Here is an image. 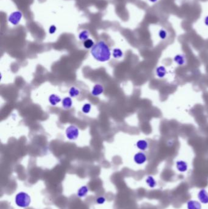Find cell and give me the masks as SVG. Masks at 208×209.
<instances>
[{
  "instance_id": "obj_1",
  "label": "cell",
  "mask_w": 208,
  "mask_h": 209,
  "mask_svg": "<svg viewBox=\"0 0 208 209\" xmlns=\"http://www.w3.org/2000/svg\"><path fill=\"white\" fill-rule=\"evenodd\" d=\"M92 56L98 61L106 62L110 58L111 52L107 43L103 40H100L95 43L91 49Z\"/></svg>"
},
{
  "instance_id": "obj_11",
  "label": "cell",
  "mask_w": 208,
  "mask_h": 209,
  "mask_svg": "<svg viewBox=\"0 0 208 209\" xmlns=\"http://www.w3.org/2000/svg\"><path fill=\"white\" fill-rule=\"evenodd\" d=\"M202 203L196 200H190L187 203V209H202Z\"/></svg>"
},
{
  "instance_id": "obj_7",
  "label": "cell",
  "mask_w": 208,
  "mask_h": 209,
  "mask_svg": "<svg viewBox=\"0 0 208 209\" xmlns=\"http://www.w3.org/2000/svg\"><path fill=\"white\" fill-rule=\"evenodd\" d=\"M155 74L160 79L165 78L167 74V68L164 66H158L155 69Z\"/></svg>"
},
{
  "instance_id": "obj_5",
  "label": "cell",
  "mask_w": 208,
  "mask_h": 209,
  "mask_svg": "<svg viewBox=\"0 0 208 209\" xmlns=\"http://www.w3.org/2000/svg\"><path fill=\"white\" fill-rule=\"evenodd\" d=\"M22 17V14L21 12L15 11L12 13L9 17V22L12 25H16L20 22Z\"/></svg>"
},
{
  "instance_id": "obj_13",
  "label": "cell",
  "mask_w": 208,
  "mask_h": 209,
  "mask_svg": "<svg viewBox=\"0 0 208 209\" xmlns=\"http://www.w3.org/2000/svg\"><path fill=\"white\" fill-rule=\"evenodd\" d=\"M146 184L150 188H154L157 185V182L156 179L152 176H148L145 179Z\"/></svg>"
},
{
  "instance_id": "obj_23",
  "label": "cell",
  "mask_w": 208,
  "mask_h": 209,
  "mask_svg": "<svg viewBox=\"0 0 208 209\" xmlns=\"http://www.w3.org/2000/svg\"><path fill=\"white\" fill-rule=\"evenodd\" d=\"M105 199L103 197H100L97 199V203L99 204H103L104 203H105Z\"/></svg>"
},
{
  "instance_id": "obj_14",
  "label": "cell",
  "mask_w": 208,
  "mask_h": 209,
  "mask_svg": "<svg viewBox=\"0 0 208 209\" xmlns=\"http://www.w3.org/2000/svg\"><path fill=\"white\" fill-rule=\"evenodd\" d=\"M60 101H61V99L56 94H51L49 97V102L53 106L56 105Z\"/></svg>"
},
{
  "instance_id": "obj_4",
  "label": "cell",
  "mask_w": 208,
  "mask_h": 209,
  "mask_svg": "<svg viewBox=\"0 0 208 209\" xmlns=\"http://www.w3.org/2000/svg\"><path fill=\"white\" fill-rule=\"evenodd\" d=\"M134 162L138 165H141L146 163L147 161V156L143 152H138L134 156Z\"/></svg>"
},
{
  "instance_id": "obj_15",
  "label": "cell",
  "mask_w": 208,
  "mask_h": 209,
  "mask_svg": "<svg viewBox=\"0 0 208 209\" xmlns=\"http://www.w3.org/2000/svg\"><path fill=\"white\" fill-rule=\"evenodd\" d=\"M158 37L162 40H165L167 39L169 36V32L165 28H161L158 31Z\"/></svg>"
},
{
  "instance_id": "obj_6",
  "label": "cell",
  "mask_w": 208,
  "mask_h": 209,
  "mask_svg": "<svg viewBox=\"0 0 208 209\" xmlns=\"http://www.w3.org/2000/svg\"><path fill=\"white\" fill-rule=\"evenodd\" d=\"M198 199L202 204H208V192L204 188L201 189L198 191L197 195Z\"/></svg>"
},
{
  "instance_id": "obj_2",
  "label": "cell",
  "mask_w": 208,
  "mask_h": 209,
  "mask_svg": "<svg viewBox=\"0 0 208 209\" xmlns=\"http://www.w3.org/2000/svg\"><path fill=\"white\" fill-rule=\"evenodd\" d=\"M31 199L29 195L25 193H20L16 196L15 203L21 207H27L30 204Z\"/></svg>"
},
{
  "instance_id": "obj_24",
  "label": "cell",
  "mask_w": 208,
  "mask_h": 209,
  "mask_svg": "<svg viewBox=\"0 0 208 209\" xmlns=\"http://www.w3.org/2000/svg\"><path fill=\"white\" fill-rule=\"evenodd\" d=\"M56 27L54 25H52L49 29V32L50 34L55 33L56 32Z\"/></svg>"
},
{
  "instance_id": "obj_21",
  "label": "cell",
  "mask_w": 208,
  "mask_h": 209,
  "mask_svg": "<svg viewBox=\"0 0 208 209\" xmlns=\"http://www.w3.org/2000/svg\"><path fill=\"white\" fill-rule=\"evenodd\" d=\"M91 110V105L90 103H85L84 105V106L82 108V111L85 114H88Z\"/></svg>"
},
{
  "instance_id": "obj_18",
  "label": "cell",
  "mask_w": 208,
  "mask_h": 209,
  "mask_svg": "<svg viewBox=\"0 0 208 209\" xmlns=\"http://www.w3.org/2000/svg\"><path fill=\"white\" fill-rule=\"evenodd\" d=\"M89 37V32L86 31L84 30L80 32L79 34V39L82 40V41H85L86 40H88Z\"/></svg>"
},
{
  "instance_id": "obj_9",
  "label": "cell",
  "mask_w": 208,
  "mask_h": 209,
  "mask_svg": "<svg viewBox=\"0 0 208 209\" xmlns=\"http://www.w3.org/2000/svg\"><path fill=\"white\" fill-rule=\"evenodd\" d=\"M173 61L178 66H183L186 63V59L184 55L177 54L173 57Z\"/></svg>"
},
{
  "instance_id": "obj_22",
  "label": "cell",
  "mask_w": 208,
  "mask_h": 209,
  "mask_svg": "<svg viewBox=\"0 0 208 209\" xmlns=\"http://www.w3.org/2000/svg\"><path fill=\"white\" fill-rule=\"evenodd\" d=\"M88 188H87V187H84L79 190V191L77 192V195H78V196L80 197H83V196H85L87 193H88Z\"/></svg>"
},
{
  "instance_id": "obj_19",
  "label": "cell",
  "mask_w": 208,
  "mask_h": 209,
  "mask_svg": "<svg viewBox=\"0 0 208 209\" xmlns=\"http://www.w3.org/2000/svg\"><path fill=\"white\" fill-rule=\"evenodd\" d=\"M80 94V90L75 88V87H72V88L70 89V91H69V94L71 97H77V95H79Z\"/></svg>"
},
{
  "instance_id": "obj_3",
  "label": "cell",
  "mask_w": 208,
  "mask_h": 209,
  "mask_svg": "<svg viewBox=\"0 0 208 209\" xmlns=\"http://www.w3.org/2000/svg\"><path fill=\"white\" fill-rule=\"evenodd\" d=\"M66 136L70 140H75L79 136V130L75 125H70L66 130Z\"/></svg>"
},
{
  "instance_id": "obj_20",
  "label": "cell",
  "mask_w": 208,
  "mask_h": 209,
  "mask_svg": "<svg viewBox=\"0 0 208 209\" xmlns=\"http://www.w3.org/2000/svg\"><path fill=\"white\" fill-rule=\"evenodd\" d=\"M94 45H95L94 42L90 39H88V40H86L84 42V47L87 49L92 48Z\"/></svg>"
},
{
  "instance_id": "obj_10",
  "label": "cell",
  "mask_w": 208,
  "mask_h": 209,
  "mask_svg": "<svg viewBox=\"0 0 208 209\" xmlns=\"http://www.w3.org/2000/svg\"><path fill=\"white\" fill-rule=\"evenodd\" d=\"M136 147H137V149L142 152L146 151L148 149L149 143L146 139H139L136 143Z\"/></svg>"
},
{
  "instance_id": "obj_26",
  "label": "cell",
  "mask_w": 208,
  "mask_h": 209,
  "mask_svg": "<svg viewBox=\"0 0 208 209\" xmlns=\"http://www.w3.org/2000/svg\"><path fill=\"white\" fill-rule=\"evenodd\" d=\"M148 1H149L150 3H151L154 4V3H158L159 0H148Z\"/></svg>"
},
{
  "instance_id": "obj_16",
  "label": "cell",
  "mask_w": 208,
  "mask_h": 209,
  "mask_svg": "<svg viewBox=\"0 0 208 209\" xmlns=\"http://www.w3.org/2000/svg\"><path fill=\"white\" fill-rule=\"evenodd\" d=\"M72 100L70 97H67L62 100V106L65 109H70L72 107Z\"/></svg>"
},
{
  "instance_id": "obj_8",
  "label": "cell",
  "mask_w": 208,
  "mask_h": 209,
  "mask_svg": "<svg viewBox=\"0 0 208 209\" xmlns=\"http://www.w3.org/2000/svg\"><path fill=\"white\" fill-rule=\"evenodd\" d=\"M176 168L179 172H185L188 169V164L184 160H178L176 162Z\"/></svg>"
},
{
  "instance_id": "obj_17",
  "label": "cell",
  "mask_w": 208,
  "mask_h": 209,
  "mask_svg": "<svg viewBox=\"0 0 208 209\" xmlns=\"http://www.w3.org/2000/svg\"><path fill=\"white\" fill-rule=\"evenodd\" d=\"M112 56L114 58L119 59L122 58L123 56V53L122 50L120 48H115L113 50V53H112Z\"/></svg>"
},
{
  "instance_id": "obj_12",
  "label": "cell",
  "mask_w": 208,
  "mask_h": 209,
  "mask_svg": "<svg viewBox=\"0 0 208 209\" xmlns=\"http://www.w3.org/2000/svg\"><path fill=\"white\" fill-rule=\"evenodd\" d=\"M104 92V88L100 84H95L92 91V94L93 96H98Z\"/></svg>"
},
{
  "instance_id": "obj_25",
  "label": "cell",
  "mask_w": 208,
  "mask_h": 209,
  "mask_svg": "<svg viewBox=\"0 0 208 209\" xmlns=\"http://www.w3.org/2000/svg\"><path fill=\"white\" fill-rule=\"evenodd\" d=\"M204 25L206 26V27H208V15L206 16V17L204 19Z\"/></svg>"
}]
</instances>
